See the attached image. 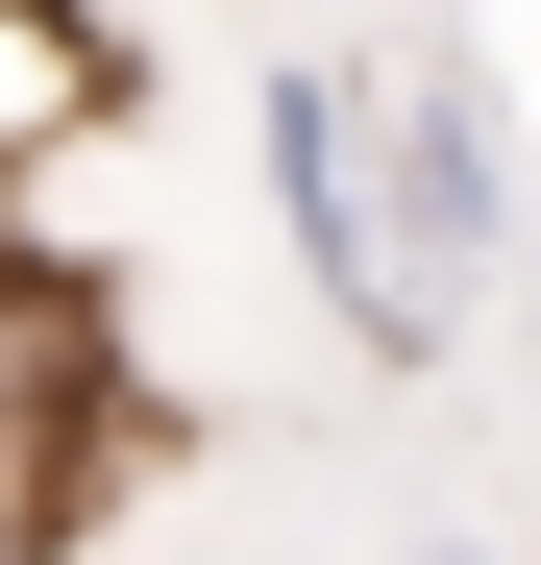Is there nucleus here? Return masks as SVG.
<instances>
[{
  "mask_svg": "<svg viewBox=\"0 0 541 565\" xmlns=\"http://www.w3.org/2000/svg\"><path fill=\"white\" fill-rule=\"evenodd\" d=\"M370 222H394L418 344H468L492 270H517V148H492V74H468V50H394V74H370Z\"/></svg>",
  "mask_w": 541,
  "mask_h": 565,
  "instance_id": "nucleus-1",
  "label": "nucleus"
},
{
  "mask_svg": "<svg viewBox=\"0 0 541 565\" xmlns=\"http://www.w3.org/2000/svg\"><path fill=\"white\" fill-rule=\"evenodd\" d=\"M270 222H296L320 320L370 344V369H443L418 296H394V222H370V50H270Z\"/></svg>",
  "mask_w": 541,
  "mask_h": 565,
  "instance_id": "nucleus-2",
  "label": "nucleus"
},
{
  "mask_svg": "<svg viewBox=\"0 0 541 565\" xmlns=\"http://www.w3.org/2000/svg\"><path fill=\"white\" fill-rule=\"evenodd\" d=\"M74 124H124V25L99 0H0V172H50Z\"/></svg>",
  "mask_w": 541,
  "mask_h": 565,
  "instance_id": "nucleus-3",
  "label": "nucleus"
},
{
  "mask_svg": "<svg viewBox=\"0 0 541 565\" xmlns=\"http://www.w3.org/2000/svg\"><path fill=\"white\" fill-rule=\"evenodd\" d=\"M468 565H517V541H468Z\"/></svg>",
  "mask_w": 541,
  "mask_h": 565,
  "instance_id": "nucleus-4",
  "label": "nucleus"
}]
</instances>
